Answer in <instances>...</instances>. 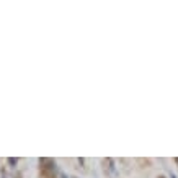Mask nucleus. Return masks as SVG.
I'll list each match as a JSON object with an SVG mask.
<instances>
[{"label":"nucleus","instance_id":"f257e3e1","mask_svg":"<svg viewBox=\"0 0 178 178\" xmlns=\"http://www.w3.org/2000/svg\"><path fill=\"white\" fill-rule=\"evenodd\" d=\"M39 168L44 178H56V162L52 159H47V157L39 159Z\"/></svg>","mask_w":178,"mask_h":178},{"label":"nucleus","instance_id":"f03ea898","mask_svg":"<svg viewBox=\"0 0 178 178\" xmlns=\"http://www.w3.org/2000/svg\"><path fill=\"white\" fill-rule=\"evenodd\" d=\"M16 162H18V159H13V157H10V159H8V163H10L12 167H15Z\"/></svg>","mask_w":178,"mask_h":178}]
</instances>
